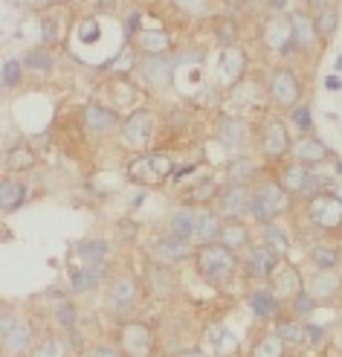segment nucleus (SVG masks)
I'll use <instances>...</instances> for the list:
<instances>
[{
    "mask_svg": "<svg viewBox=\"0 0 342 357\" xmlns=\"http://www.w3.org/2000/svg\"><path fill=\"white\" fill-rule=\"evenodd\" d=\"M99 35H102L99 17H84V21L76 26V38H79L81 44H93V41H99Z\"/></svg>",
    "mask_w": 342,
    "mask_h": 357,
    "instance_id": "obj_43",
    "label": "nucleus"
},
{
    "mask_svg": "<svg viewBox=\"0 0 342 357\" xmlns=\"http://www.w3.org/2000/svg\"><path fill=\"white\" fill-rule=\"evenodd\" d=\"M218 192H221V183L215 181V177H203V181H197L192 186V192L186 195V204H192V206L212 204L215 198H218Z\"/></svg>",
    "mask_w": 342,
    "mask_h": 357,
    "instance_id": "obj_31",
    "label": "nucleus"
},
{
    "mask_svg": "<svg viewBox=\"0 0 342 357\" xmlns=\"http://www.w3.org/2000/svg\"><path fill=\"white\" fill-rule=\"evenodd\" d=\"M59 319H61V326H73V319H76L73 305H61L59 308Z\"/></svg>",
    "mask_w": 342,
    "mask_h": 357,
    "instance_id": "obj_51",
    "label": "nucleus"
},
{
    "mask_svg": "<svg viewBox=\"0 0 342 357\" xmlns=\"http://www.w3.org/2000/svg\"><path fill=\"white\" fill-rule=\"evenodd\" d=\"M284 357H287V354H284Z\"/></svg>",
    "mask_w": 342,
    "mask_h": 357,
    "instance_id": "obj_59",
    "label": "nucleus"
},
{
    "mask_svg": "<svg viewBox=\"0 0 342 357\" xmlns=\"http://www.w3.org/2000/svg\"><path fill=\"white\" fill-rule=\"evenodd\" d=\"M107 296H111V302H114L119 311L131 308L134 299L139 296V282L131 273H119V276L111 279V291H107Z\"/></svg>",
    "mask_w": 342,
    "mask_h": 357,
    "instance_id": "obj_18",
    "label": "nucleus"
},
{
    "mask_svg": "<svg viewBox=\"0 0 342 357\" xmlns=\"http://www.w3.org/2000/svg\"><path fill=\"white\" fill-rule=\"evenodd\" d=\"M21 61L17 59H6L3 61V87H15L17 82H21Z\"/></svg>",
    "mask_w": 342,
    "mask_h": 357,
    "instance_id": "obj_47",
    "label": "nucleus"
},
{
    "mask_svg": "<svg viewBox=\"0 0 342 357\" xmlns=\"http://www.w3.org/2000/svg\"><path fill=\"white\" fill-rule=\"evenodd\" d=\"M24 67L35 70V73H49L56 67V56L49 52V47H32L24 56Z\"/></svg>",
    "mask_w": 342,
    "mask_h": 357,
    "instance_id": "obj_37",
    "label": "nucleus"
},
{
    "mask_svg": "<svg viewBox=\"0 0 342 357\" xmlns=\"http://www.w3.org/2000/svg\"><path fill=\"white\" fill-rule=\"evenodd\" d=\"M287 209V192L276 181H261L253 189V201H249V215L261 224H270L276 215Z\"/></svg>",
    "mask_w": 342,
    "mask_h": 357,
    "instance_id": "obj_2",
    "label": "nucleus"
},
{
    "mask_svg": "<svg viewBox=\"0 0 342 357\" xmlns=\"http://www.w3.org/2000/svg\"><path fill=\"white\" fill-rule=\"evenodd\" d=\"M325 87H328V91H342V76H328Z\"/></svg>",
    "mask_w": 342,
    "mask_h": 357,
    "instance_id": "obj_53",
    "label": "nucleus"
},
{
    "mask_svg": "<svg viewBox=\"0 0 342 357\" xmlns=\"http://www.w3.org/2000/svg\"><path fill=\"white\" fill-rule=\"evenodd\" d=\"M339 21H342V15H339L334 6H328V9L316 12V15H313V24H316V32H319V41H328L331 35L336 32Z\"/></svg>",
    "mask_w": 342,
    "mask_h": 357,
    "instance_id": "obj_38",
    "label": "nucleus"
},
{
    "mask_svg": "<svg viewBox=\"0 0 342 357\" xmlns=\"http://www.w3.org/2000/svg\"><path fill=\"white\" fill-rule=\"evenodd\" d=\"M247 56L241 47H221L218 64H215V87H235L244 79Z\"/></svg>",
    "mask_w": 342,
    "mask_h": 357,
    "instance_id": "obj_7",
    "label": "nucleus"
},
{
    "mask_svg": "<svg viewBox=\"0 0 342 357\" xmlns=\"http://www.w3.org/2000/svg\"><path fill=\"white\" fill-rule=\"evenodd\" d=\"M73 256H76L81 264H104V259H107V241H104V238L79 241V244L73 247Z\"/></svg>",
    "mask_w": 342,
    "mask_h": 357,
    "instance_id": "obj_28",
    "label": "nucleus"
},
{
    "mask_svg": "<svg viewBox=\"0 0 342 357\" xmlns=\"http://www.w3.org/2000/svg\"><path fill=\"white\" fill-rule=\"evenodd\" d=\"M221 227H224V218H221L218 209H209V206L197 209V236H194V241H201V244L218 241Z\"/></svg>",
    "mask_w": 342,
    "mask_h": 357,
    "instance_id": "obj_25",
    "label": "nucleus"
},
{
    "mask_svg": "<svg viewBox=\"0 0 342 357\" xmlns=\"http://www.w3.org/2000/svg\"><path fill=\"white\" fill-rule=\"evenodd\" d=\"M336 174L342 177V163H339V160H336Z\"/></svg>",
    "mask_w": 342,
    "mask_h": 357,
    "instance_id": "obj_56",
    "label": "nucleus"
},
{
    "mask_svg": "<svg viewBox=\"0 0 342 357\" xmlns=\"http://www.w3.org/2000/svg\"><path fill=\"white\" fill-rule=\"evenodd\" d=\"M290 119L296 122V128L302 134H313V114H311L308 105H296V108L290 111Z\"/></svg>",
    "mask_w": 342,
    "mask_h": 357,
    "instance_id": "obj_45",
    "label": "nucleus"
},
{
    "mask_svg": "<svg viewBox=\"0 0 342 357\" xmlns=\"http://www.w3.org/2000/svg\"><path fill=\"white\" fill-rule=\"evenodd\" d=\"M290 26H293V44L299 47V52H308L319 44V32H316L311 12H304V9L290 12Z\"/></svg>",
    "mask_w": 342,
    "mask_h": 357,
    "instance_id": "obj_16",
    "label": "nucleus"
},
{
    "mask_svg": "<svg viewBox=\"0 0 342 357\" xmlns=\"http://www.w3.org/2000/svg\"><path fill=\"white\" fill-rule=\"evenodd\" d=\"M218 212L226 218H241L244 212H249V201H253V189H249L247 183H235L229 181L226 186H221L218 192Z\"/></svg>",
    "mask_w": 342,
    "mask_h": 357,
    "instance_id": "obj_8",
    "label": "nucleus"
},
{
    "mask_svg": "<svg viewBox=\"0 0 342 357\" xmlns=\"http://www.w3.org/2000/svg\"><path fill=\"white\" fill-rule=\"evenodd\" d=\"M84 122H87V128L93 134H107V131H114L119 125V116L111 108H102V105H87L84 108Z\"/></svg>",
    "mask_w": 342,
    "mask_h": 357,
    "instance_id": "obj_27",
    "label": "nucleus"
},
{
    "mask_svg": "<svg viewBox=\"0 0 342 357\" xmlns=\"http://www.w3.org/2000/svg\"><path fill=\"white\" fill-rule=\"evenodd\" d=\"M134 44L139 52H146V56H166L171 50V38L166 29H139L134 35Z\"/></svg>",
    "mask_w": 342,
    "mask_h": 357,
    "instance_id": "obj_21",
    "label": "nucleus"
},
{
    "mask_svg": "<svg viewBox=\"0 0 342 357\" xmlns=\"http://www.w3.org/2000/svg\"><path fill=\"white\" fill-rule=\"evenodd\" d=\"M215 38L221 41V47H235V24H232L229 17L215 21Z\"/></svg>",
    "mask_w": 342,
    "mask_h": 357,
    "instance_id": "obj_44",
    "label": "nucleus"
},
{
    "mask_svg": "<svg viewBox=\"0 0 342 357\" xmlns=\"http://www.w3.org/2000/svg\"><path fill=\"white\" fill-rule=\"evenodd\" d=\"M264 244L273 250L279 259H284L287 250H290V236L284 233V227H279L276 221H270V224H264Z\"/></svg>",
    "mask_w": 342,
    "mask_h": 357,
    "instance_id": "obj_34",
    "label": "nucleus"
},
{
    "mask_svg": "<svg viewBox=\"0 0 342 357\" xmlns=\"http://www.w3.org/2000/svg\"><path fill=\"white\" fill-rule=\"evenodd\" d=\"M215 137H218V142H221V146H226L229 151L244 149L249 142V125H247V119H241L235 114H226V116L218 119Z\"/></svg>",
    "mask_w": 342,
    "mask_h": 357,
    "instance_id": "obj_12",
    "label": "nucleus"
},
{
    "mask_svg": "<svg viewBox=\"0 0 342 357\" xmlns=\"http://www.w3.org/2000/svg\"><path fill=\"white\" fill-rule=\"evenodd\" d=\"M148 157H151V163H154L157 174L163 177V181L174 172V163H171V157H169V154H148Z\"/></svg>",
    "mask_w": 342,
    "mask_h": 357,
    "instance_id": "obj_49",
    "label": "nucleus"
},
{
    "mask_svg": "<svg viewBox=\"0 0 342 357\" xmlns=\"http://www.w3.org/2000/svg\"><path fill=\"white\" fill-rule=\"evenodd\" d=\"M290 154H293V160H299V163H304L308 169H316V166L325 163L328 157H334V154L328 151L325 142H322L319 137H313V134H302V137L293 142Z\"/></svg>",
    "mask_w": 342,
    "mask_h": 357,
    "instance_id": "obj_13",
    "label": "nucleus"
},
{
    "mask_svg": "<svg viewBox=\"0 0 342 357\" xmlns=\"http://www.w3.org/2000/svg\"><path fill=\"white\" fill-rule=\"evenodd\" d=\"M276 264H279V256L267 244H256V247L247 250L244 271H247L249 279H270V273H273Z\"/></svg>",
    "mask_w": 342,
    "mask_h": 357,
    "instance_id": "obj_15",
    "label": "nucleus"
},
{
    "mask_svg": "<svg viewBox=\"0 0 342 357\" xmlns=\"http://www.w3.org/2000/svg\"><path fill=\"white\" fill-rule=\"evenodd\" d=\"M128 177H131V181H137V183H148V186L163 183V177L157 174V169H154V163H151L148 154L131 160V163H128Z\"/></svg>",
    "mask_w": 342,
    "mask_h": 357,
    "instance_id": "obj_30",
    "label": "nucleus"
},
{
    "mask_svg": "<svg viewBox=\"0 0 342 357\" xmlns=\"http://www.w3.org/2000/svg\"><path fill=\"white\" fill-rule=\"evenodd\" d=\"M64 38V29H61V15L59 12H44L41 15V41L47 47H56Z\"/></svg>",
    "mask_w": 342,
    "mask_h": 357,
    "instance_id": "obj_36",
    "label": "nucleus"
},
{
    "mask_svg": "<svg viewBox=\"0 0 342 357\" xmlns=\"http://www.w3.org/2000/svg\"><path fill=\"white\" fill-rule=\"evenodd\" d=\"M119 349L125 357H151L154 354V334L146 323H128L119 326Z\"/></svg>",
    "mask_w": 342,
    "mask_h": 357,
    "instance_id": "obj_5",
    "label": "nucleus"
},
{
    "mask_svg": "<svg viewBox=\"0 0 342 357\" xmlns=\"http://www.w3.org/2000/svg\"><path fill=\"white\" fill-rule=\"evenodd\" d=\"M122 137L125 142H131V146H146L151 139V114L148 108H137L128 119L122 122Z\"/></svg>",
    "mask_w": 342,
    "mask_h": 357,
    "instance_id": "obj_17",
    "label": "nucleus"
},
{
    "mask_svg": "<svg viewBox=\"0 0 342 357\" xmlns=\"http://www.w3.org/2000/svg\"><path fill=\"white\" fill-rule=\"evenodd\" d=\"M304 291H308L316 302L319 299H331L336 291H342V279L334 271H319V273H313L308 282H304Z\"/></svg>",
    "mask_w": 342,
    "mask_h": 357,
    "instance_id": "obj_26",
    "label": "nucleus"
},
{
    "mask_svg": "<svg viewBox=\"0 0 342 357\" xmlns=\"http://www.w3.org/2000/svg\"><path fill=\"white\" fill-rule=\"evenodd\" d=\"M177 357H206V354L201 349H186V351H180Z\"/></svg>",
    "mask_w": 342,
    "mask_h": 357,
    "instance_id": "obj_55",
    "label": "nucleus"
},
{
    "mask_svg": "<svg viewBox=\"0 0 342 357\" xmlns=\"http://www.w3.org/2000/svg\"><path fill=\"white\" fill-rule=\"evenodd\" d=\"M308 174H311L308 166L299 163V160H290V163H284V166L279 169L276 183H279L287 195H299V192L304 189V181H308Z\"/></svg>",
    "mask_w": 342,
    "mask_h": 357,
    "instance_id": "obj_23",
    "label": "nucleus"
},
{
    "mask_svg": "<svg viewBox=\"0 0 342 357\" xmlns=\"http://www.w3.org/2000/svg\"><path fill=\"white\" fill-rule=\"evenodd\" d=\"M284 340L273 331V334H264L261 340L253 346V354L249 357H284Z\"/></svg>",
    "mask_w": 342,
    "mask_h": 357,
    "instance_id": "obj_39",
    "label": "nucleus"
},
{
    "mask_svg": "<svg viewBox=\"0 0 342 357\" xmlns=\"http://www.w3.org/2000/svg\"><path fill=\"white\" fill-rule=\"evenodd\" d=\"M339 279H342V273H339Z\"/></svg>",
    "mask_w": 342,
    "mask_h": 357,
    "instance_id": "obj_58",
    "label": "nucleus"
},
{
    "mask_svg": "<svg viewBox=\"0 0 342 357\" xmlns=\"http://www.w3.org/2000/svg\"><path fill=\"white\" fill-rule=\"evenodd\" d=\"M249 308H253L256 317L261 319H270V317H276L279 314V296L273 291H256L253 296H249Z\"/></svg>",
    "mask_w": 342,
    "mask_h": 357,
    "instance_id": "obj_33",
    "label": "nucleus"
},
{
    "mask_svg": "<svg viewBox=\"0 0 342 357\" xmlns=\"http://www.w3.org/2000/svg\"><path fill=\"white\" fill-rule=\"evenodd\" d=\"M302 6L308 9L311 15H316V12H322V9H328V6H331V0H302Z\"/></svg>",
    "mask_w": 342,
    "mask_h": 357,
    "instance_id": "obj_50",
    "label": "nucleus"
},
{
    "mask_svg": "<svg viewBox=\"0 0 342 357\" xmlns=\"http://www.w3.org/2000/svg\"><path fill=\"white\" fill-rule=\"evenodd\" d=\"M270 9H273V12H284L287 9V0H270Z\"/></svg>",
    "mask_w": 342,
    "mask_h": 357,
    "instance_id": "obj_54",
    "label": "nucleus"
},
{
    "mask_svg": "<svg viewBox=\"0 0 342 357\" xmlns=\"http://www.w3.org/2000/svg\"><path fill=\"white\" fill-rule=\"evenodd\" d=\"M276 334L287 346H302L304 340H308V326L299 323V319H281V323L276 326Z\"/></svg>",
    "mask_w": 342,
    "mask_h": 357,
    "instance_id": "obj_35",
    "label": "nucleus"
},
{
    "mask_svg": "<svg viewBox=\"0 0 342 357\" xmlns=\"http://www.w3.org/2000/svg\"><path fill=\"white\" fill-rule=\"evenodd\" d=\"M24 201H26L24 183H17V181H3V183H0V206H3V212L21 209Z\"/></svg>",
    "mask_w": 342,
    "mask_h": 357,
    "instance_id": "obj_32",
    "label": "nucleus"
},
{
    "mask_svg": "<svg viewBox=\"0 0 342 357\" xmlns=\"http://www.w3.org/2000/svg\"><path fill=\"white\" fill-rule=\"evenodd\" d=\"M35 166V151L29 146H17L6 154V169L9 172H26Z\"/></svg>",
    "mask_w": 342,
    "mask_h": 357,
    "instance_id": "obj_40",
    "label": "nucleus"
},
{
    "mask_svg": "<svg viewBox=\"0 0 342 357\" xmlns=\"http://www.w3.org/2000/svg\"><path fill=\"white\" fill-rule=\"evenodd\" d=\"M290 302H293V311H296L299 317H308V314L316 308V299H313L308 291H302V294H299L296 299H290Z\"/></svg>",
    "mask_w": 342,
    "mask_h": 357,
    "instance_id": "obj_48",
    "label": "nucleus"
},
{
    "mask_svg": "<svg viewBox=\"0 0 342 357\" xmlns=\"http://www.w3.org/2000/svg\"><path fill=\"white\" fill-rule=\"evenodd\" d=\"M218 241L226 250H232V253H241V250H249V241H253V236H249V227L241 218H226L224 227H221Z\"/></svg>",
    "mask_w": 342,
    "mask_h": 357,
    "instance_id": "obj_19",
    "label": "nucleus"
},
{
    "mask_svg": "<svg viewBox=\"0 0 342 357\" xmlns=\"http://www.w3.org/2000/svg\"><path fill=\"white\" fill-rule=\"evenodd\" d=\"M154 259H160L163 264H180L192 256V247L189 241H180V238H171V236H163L157 244H154Z\"/></svg>",
    "mask_w": 342,
    "mask_h": 357,
    "instance_id": "obj_22",
    "label": "nucleus"
},
{
    "mask_svg": "<svg viewBox=\"0 0 342 357\" xmlns=\"http://www.w3.org/2000/svg\"><path fill=\"white\" fill-rule=\"evenodd\" d=\"M308 221L322 233H336L342 229V201L331 192H319L308 204Z\"/></svg>",
    "mask_w": 342,
    "mask_h": 357,
    "instance_id": "obj_3",
    "label": "nucleus"
},
{
    "mask_svg": "<svg viewBox=\"0 0 342 357\" xmlns=\"http://www.w3.org/2000/svg\"><path fill=\"white\" fill-rule=\"evenodd\" d=\"M134 73H137V79L146 84V87L163 91V87L171 84L174 61H171V56H146V59H139L134 64Z\"/></svg>",
    "mask_w": 342,
    "mask_h": 357,
    "instance_id": "obj_6",
    "label": "nucleus"
},
{
    "mask_svg": "<svg viewBox=\"0 0 342 357\" xmlns=\"http://www.w3.org/2000/svg\"><path fill=\"white\" fill-rule=\"evenodd\" d=\"M334 357H342V354H334Z\"/></svg>",
    "mask_w": 342,
    "mask_h": 357,
    "instance_id": "obj_57",
    "label": "nucleus"
},
{
    "mask_svg": "<svg viewBox=\"0 0 342 357\" xmlns=\"http://www.w3.org/2000/svg\"><path fill=\"white\" fill-rule=\"evenodd\" d=\"M177 12H183L186 17H209L212 15V0H171Z\"/></svg>",
    "mask_w": 342,
    "mask_h": 357,
    "instance_id": "obj_42",
    "label": "nucleus"
},
{
    "mask_svg": "<svg viewBox=\"0 0 342 357\" xmlns=\"http://www.w3.org/2000/svg\"><path fill=\"white\" fill-rule=\"evenodd\" d=\"M290 149H293V139L287 125L281 119H270L261 128V154L267 160H281L284 154H290Z\"/></svg>",
    "mask_w": 342,
    "mask_h": 357,
    "instance_id": "obj_9",
    "label": "nucleus"
},
{
    "mask_svg": "<svg viewBox=\"0 0 342 357\" xmlns=\"http://www.w3.org/2000/svg\"><path fill=\"white\" fill-rule=\"evenodd\" d=\"M226 172H229V181H235V183H249V181H256V174H258V160L256 157H232L229 163H226Z\"/></svg>",
    "mask_w": 342,
    "mask_h": 357,
    "instance_id": "obj_29",
    "label": "nucleus"
},
{
    "mask_svg": "<svg viewBox=\"0 0 342 357\" xmlns=\"http://www.w3.org/2000/svg\"><path fill=\"white\" fill-rule=\"evenodd\" d=\"M93 357H122L116 349H111V346H96L93 349Z\"/></svg>",
    "mask_w": 342,
    "mask_h": 357,
    "instance_id": "obj_52",
    "label": "nucleus"
},
{
    "mask_svg": "<svg viewBox=\"0 0 342 357\" xmlns=\"http://www.w3.org/2000/svg\"><path fill=\"white\" fill-rule=\"evenodd\" d=\"M261 41L270 47V50H281L287 41H293V26H290V15L284 12H273L270 17H264L261 24Z\"/></svg>",
    "mask_w": 342,
    "mask_h": 357,
    "instance_id": "obj_14",
    "label": "nucleus"
},
{
    "mask_svg": "<svg viewBox=\"0 0 342 357\" xmlns=\"http://www.w3.org/2000/svg\"><path fill=\"white\" fill-rule=\"evenodd\" d=\"M194 271L206 284L212 288H224L235 279L238 271V256L226 250L221 241H212V244H201L194 253Z\"/></svg>",
    "mask_w": 342,
    "mask_h": 357,
    "instance_id": "obj_1",
    "label": "nucleus"
},
{
    "mask_svg": "<svg viewBox=\"0 0 342 357\" xmlns=\"http://www.w3.org/2000/svg\"><path fill=\"white\" fill-rule=\"evenodd\" d=\"M104 279V264H70V288L76 294L93 288Z\"/></svg>",
    "mask_w": 342,
    "mask_h": 357,
    "instance_id": "obj_24",
    "label": "nucleus"
},
{
    "mask_svg": "<svg viewBox=\"0 0 342 357\" xmlns=\"http://www.w3.org/2000/svg\"><path fill=\"white\" fill-rule=\"evenodd\" d=\"M270 291H273L279 299L281 296L284 299H296L304 291V279L290 261L279 259V264L273 267V273H270Z\"/></svg>",
    "mask_w": 342,
    "mask_h": 357,
    "instance_id": "obj_10",
    "label": "nucleus"
},
{
    "mask_svg": "<svg viewBox=\"0 0 342 357\" xmlns=\"http://www.w3.org/2000/svg\"><path fill=\"white\" fill-rule=\"evenodd\" d=\"M311 261L316 264V271H334L336 261H339V253L331 244H319L311 250Z\"/></svg>",
    "mask_w": 342,
    "mask_h": 357,
    "instance_id": "obj_41",
    "label": "nucleus"
},
{
    "mask_svg": "<svg viewBox=\"0 0 342 357\" xmlns=\"http://www.w3.org/2000/svg\"><path fill=\"white\" fill-rule=\"evenodd\" d=\"M169 236L180 238V241H192L197 236V209L194 206H183L169 215Z\"/></svg>",
    "mask_w": 342,
    "mask_h": 357,
    "instance_id": "obj_20",
    "label": "nucleus"
},
{
    "mask_svg": "<svg viewBox=\"0 0 342 357\" xmlns=\"http://www.w3.org/2000/svg\"><path fill=\"white\" fill-rule=\"evenodd\" d=\"M29 357H61V343L56 340V337H47V340H41L29 351Z\"/></svg>",
    "mask_w": 342,
    "mask_h": 357,
    "instance_id": "obj_46",
    "label": "nucleus"
},
{
    "mask_svg": "<svg viewBox=\"0 0 342 357\" xmlns=\"http://www.w3.org/2000/svg\"><path fill=\"white\" fill-rule=\"evenodd\" d=\"M267 91H270V99L284 111H293L299 105V99H302V84H299V79H296V73L290 67H276L273 76H270Z\"/></svg>",
    "mask_w": 342,
    "mask_h": 357,
    "instance_id": "obj_4",
    "label": "nucleus"
},
{
    "mask_svg": "<svg viewBox=\"0 0 342 357\" xmlns=\"http://www.w3.org/2000/svg\"><path fill=\"white\" fill-rule=\"evenodd\" d=\"M0 340H3V351L17 357L29 351V343H32V326L26 319H17V317H6L3 314V331H0Z\"/></svg>",
    "mask_w": 342,
    "mask_h": 357,
    "instance_id": "obj_11",
    "label": "nucleus"
}]
</instances>
